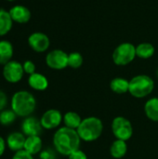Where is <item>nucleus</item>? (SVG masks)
<instances>
[{"label":"nucleus","mask_w":158,"mask_h":159,"mask_svg":"<svg viewBox=\"0 0 158 159\" xmlns=\"http://www.w3.org/2000/svg\"><path fill=\"white\" fill-rule=\"evenodd\" d=\"M81 139L76 129L63 127L59 129L53 136V144L58 153L63 156H70L79 150Z\"/></svg>","instance_id":"nucleus-1"},{"label":"nucleus","mask_w":158,"mask_h":159,"mask_svg":"<svg viewBox=\"0 0 158 159\" xmlns=\"http://www.w3.org/2000/svg\"><path fill=\"white\" fill-rule=\"evenodd\" d=\"M36 106V101L34 95L26 90L17 91L11 100L12 111L21 117H28L34 113Z\"/></svg>","instance_id":"nucleus-2"},{"label":"nucleus","mask_w":158,"mask_h":159,"mask_svg":"<svg viewBox=\"0 0 158 159\" xmlns=\"http://www.w3.org/2000/svg\"><path fill=\"white\" fill-rule=\"evenodd\" d=\"M103 130L102 120L96 116H89L82 120L76 129L81 140L85 142H94L98 140Z\"/></svg>","instance_id":"nucleus-3"},{"label":"nucleus","mask_w":158,"mask_h":159,"mask_svg":"<svg viewBox=\"0 0 158 159\" xmlns=\"http://www.w3.org/2000/svg\"><path fill=\"white\" fill-rule=\"evenodd\" d=\"M155 89L154 80L146 75H139L129 80V92L135 98H145Z\"/></svg>","instance_id":"nucleus-4"},{"label":"nucleus","mask_w":158,"mask_h":159,"mask_svg":"<svg viewBox=\"0 0 158 159\" xmlns=\"http://www.w3.org/2000/svg\"><path fill=\"white\" fill-rule=\"evenodd\" d=\"M137 57L136 47L129 42L122 43L115 48L113 52V61L118 66H125L132 62Z\"/></svg>","instance_id":"nucleus-5"},{"label":"nucleus","mask_w":158,"mask_h":159,"mask_svg":"<svg viewBox=\"0 0 158 159\" xmlns=\"http://www.w3.org/2000/svg\"><path fill=\"white\" fill-rule=\"evenodd\" d=\"M112 131L117 140L129 141L133 135V128L130 121L124 116H116L112 122Z\"/></svg>","instance_id":"nucleus-6"},{"label":"nucleus","mask_w":158,"mask_h":159,"mask_svg":"<svg viewBox=\"0 0 158 159\" xmlns=\"http://www.w3.org/2000/svg\"><path fill=\"white\" fill-rule=\"evenodd\" d=\"M47 65L54 70H62L68 66V54L61 49H54L46 56Z\"/></svg>","instance_id":"nucleus-7"},{"label":"nucleus","mask_w":158,"mask_h":159,"mask_svg":"<svg viewBox=\"0 0 158 159\" xmlns=\"http://www.w3.org/2000/svg\"><path fill=\"white\" fill-rule=\"evenodd\" d=\"M24 71L22 64L16 61H10L4 65L3 76L9 83H17L21 80Z\"/></svg>","instance_id":"nucleus-8"},{"label":"nucleus","mask_w":158,"mask_h":159,"mask_svg":"<svg viewBox=\"0 0 158 159\" xmlns=\"http://www.w3.org/2000/svg\"><path fill=\"white\" fill-rule=\"evenodd\" d=\"M28 44L34 51L41 53L47 50L50 45V40L46 34L35 32L28 37Z\"/></svg>","instance_id":"nucleus-9"},{"label":"nucleus","mask_w":158,"mask_h":159,"mask_svg":"<svg viewBox=\"0 0 158 159\" xmlns=\"http://www.w3.org/2000/svg\"><path fill=\"white\" fill-rule=\"evenodd\" d=\"M63 117L61 116V113L56 109H49L47 112H45L40 119L41 125L43 129H53L58 128Z\"/></svg>","instance_id":"nucleus-10"},{"label":"nucleus","mask_w":158,"mask_h":159,"mask_svg":"<svg viewBox=\"0 0 158 159\" xmlns=\"http://www.w3.org/2000/svg\"><path fill=\"white\" fill-rule=\"evenodd\" d=\"M42 125L40 120L35 117L28 116L24 119L21 125V129L26 136H39L42 133Z\"/></svg>","instance_id":"nucleus-11"},{"label":"nucleus","mask_w":158,"mask_h":159,"mask_svg":"<svg viewBox=\"0 0 158 159\" xmlns=\"http://www.w3.org/2000/svg\"><path fill=\"white\" fill-rule=\"evenodd\" d=\"M9 15L13 21L17 23H27L31 19V11L24 6L17 5L9 9Z\"/></svg>","instance_id":"nucleus-12"},{"label":"nucleus","mask_w":158,"mask_h":159,"mask_svg":"<svg viewBox=\"0 0 158 159\" xmlns=\"http://www.w3.org/2000/svg\"><path fill=\"white\" fill-rule=\"evenodd\" d=\"M26 138L24 134L20 132H12L7 136V144L8 148L13 152H18L23 150Z\"/></svg>","instance_id":"nucleus-13"},{"label":"nucleus","mask_w":158,"mask_h":159,"mask_svg":"<svg viewBox=\"0 0 158 159\" xmlns=\"http://www.w3.org/2000/svg\"><path fill=\"white\" fill-rule=\"evenodd\" d=\"M28 84L32 89L39 91L45 90L48 87V81L47 77L39 73H34L33 75H30L28 78Z\"/></svg>","instance_id":"nucleus-14"},{"label":"nucleus","mask_w":158,"mask_h":159,"mask_svg":"<svg viewBox=\"0 0 158 159\" xmlns=\"http://www.w3.org/2000/svg\"><path fill=\"white\" fill-rule=\"evenodd\" d=\"M41 149H42V140L39 136H29L26 138L23 150L34 156L38 154L41 151Z\"/></svg>","instance_id":"nucleus-15"},{"label":"nucleus","mask_w":158,"mask_h":159,"mask_svg":"<svg viewBox=\"0 0 158 159\" xmlns=\"http://www.w3.org/2000/svg\"><path fill=\"white\" fill-rule=\"evenodd\" d=\"M13 56V46L7 40L0 41V64L5 65L9 62Z\"/></svg>","instance_id":"nucleus-16"},{"label":"nucleus","mask_w":158,"mask_h":159,"mask_svg":"<svg viewBox=\"0 0 158 159\" xmlns=\"http://www.w3.org/2000/svg\"><path fill=\"white\" fill-rule=\"evenodd\" d=\"M128 152V145L125 141L122 140H115L111 147H110V154L115 159H120L124 157Z\"/></svg>","instance_id":"nucleus-17"},{"label":"nucleus","mask_w":158,"mask_h":159,"mask_svg":"<svg viewBox=\"0 0 158 159\" xmlns=\"http://www.w3.org/2000/svg\"><path fill=\"white\" fill-rule=\"evenodd\" d=\"M110 89L116 94H125L129 91V81L123 77H115L111 81Z\"/></svg>","instance_id":"nucleus-18"},{"label":"nucleus","mask_w":158,"mask_h":159,"mask_svg":"<svg viewBox=\"0 0 158 159\" xmlns=\"http://www.w3.org/2000/svg\"><path fill=\"white\" fill-rule=\"evenodd\" d=\"M144 112L150 120L158 122V98H152L145 102Z\"/></svg>","instance_id":"nucleus-19"},{"label":"nucleus","mask_w":158,"mask_h":159,"mask_svg":"<svg viewBox=\"0 0 158 159\" xmlns=\"http://www.w3.org/2000/svg\"><path fill=\"white\" fill-rule=\"evenodd\" d=\"M13 20L9 12L5 9H0V36L7 34L12 28Z\"/></svg>","instance_id":"nucleus-20"},{"label":"nucleus","mask_w":158,"mask_h":159,"mask_svg":"<svg viewBox=\"0 0 158 159\" xmlns=\"http://www.w3.org/2000/svg\"><path fill=\"white\" fill-rule=\"evenodd\" d=\"M155 54V47L151 43H141L136 47V55L141 59H150Z\"/></svg>","instance_id":"nucleus-21"},{"label":"nucleus","mask_w":158,"mask_h":159,"mask_svg":"<svg viewBox=\"0 0 158 159\" xmlns=\"http://www.w3.org/2000/svg\"><path fill=\"white\" fill-rule=\"evenodd\" d=\"M63 122L65 127L73 129H77L82 122V118L75 112H67L63 116Z\"/></svg>","instance_id":"nucleus-22"},{"label":"nucleus","mask_w":158,"mask_h":159,"mask_svg":"<svg viewBox=\"0 0 158 159\" xmlns=\"http://www.w3.org/2000/svg\"><path fill=\"white\" fill-rule=\"evenodd\" d=\"M84 61L83 56L79 52H72L68 54V66L73 69H78Z\"/></svg>","instance_id":"nucleus-23"},{"label":"nucleus","mask_w":158,"mask_h":159,"mask_svg":"<svg viewBox=\"0 0 158 159\" xmlns=\"http://www.w3.org/2000/svg\"><path fill=\"white\" fill-rule=\"evenodd\" d=\"M17 115L12 110H5L0 113V124L2 126H8L16 119Z\"/></svg>","instance_id":"nucleus-24"},{"label":"nucleus","mask_w":158,"mask_h":159,"mask_svg":"<svg viewBox=\"0 0 158 159\" xmlns=\"http://www.w3.org/2000/svg\"><path fill=\"white\" fill-rule=\"evenodd\" d=\"M22 67H23L24 73H26L28 75H33L35 73V64L32 61H24V63L22 64Z\"/></svg>","instance_id":"nucleus-25"},{"label":"nucleus","mask_w":158,"mask_h":159,"mask_svg":"<svg viewBox=\"0 0 158 159\" xmlns=\"http://www.w3.org/2000/svg\"><path fill=\"white\" fill-rule=\"evenodd\" d=\"M12 159H34L33 156L31 154H29L28 152H26L25 150H20L15 153V155L13 156Z\"/></svg>","instance_id":"nucleus-26"},{"label":"nucleus","mask_w":158,"mask_h":159,"mask_svg":"<svg viewBox=\"0 0 158 159\" xmlns=\"http://www.w3.org/2000/svg\"><path fill=\"white\" fill-rule=\"evenodd\" d=\"M68 159H88V157H87V155L83 151L76 150L75 152L68 156Z\"/></svg>","instance_id":"nucleus-27"},{"label":"nucleus","mask_w":158,"mask_h":159,"mask_svg":"<svg viewBox=\"0 0 158 159\" xmlns=\"http://www.w3.org/2000/svg\"><path fill=\"white\" fill-rule=\"evenodd\" d=\"M7 102V95L5 94L4 91L0 90V111H2V110L6 107Z\"/></svg>","instance_id":"nucleus-28"},{"label":"nucleus","mask_w":158,"mask_h":159,"mask_svg":"<svg viewBox=\"0 0 158 159\" xmlns=\"http://www.w3.org/2000/svg\"><path fill=\"white\" fill-rule=\"evenodd\" d=\"M54 154L52 153L51 150H45L40 154L41 159H54Z\"/></svg>","instance_id":"nucleus-29"},{"label":"nucleus","mask_w":158,"mask_h":159,"mask_svg":"<svg viewBox=\"0 0 158 159\" xmlns=\"http://www.w3.org/2000/svg\"><path fill=\"white\" fill-rule=\"evenodd\" d=\"M5 150H6V143L4 139L0 136V157L4 154Z\"/></svg>","instance_id":"nucleus-30"},{"label":"nucleus","mask_w":158,"mask_h":159,"mask_svg":"<svg viewBox=\"0 0 158 159\" xmlns=\"http://www.w3.org/2000/svg\"><path fill=\"white\" fill-rule=\"evenodd\" d=\"M7 1H10L11 2V1H15V0H7Z\"/></svg>","instance_id":"nucleus-31"},{"label":"nucleus","mask_w":158,"mask_h":159,"mask_svg":"<svg viewBox=\"0 0 158 159\" xmlns=\"http://www.w3.org/2000/svg\"><path fill=\"white\" fill-rule=\"evenodd\" d=\"M157 76H158V70H157Z\"/></svg>","instance_id":"nucleus-32"}]
</instances>
